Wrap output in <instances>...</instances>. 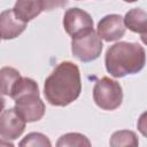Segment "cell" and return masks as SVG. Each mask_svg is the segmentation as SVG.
<instances>
[{"instance_id":"obj_1","label":"cell","mask_w":147,"mask_h":147,"mask_svg":"<svg viewBox=\"0 0 147 147\" xmlns=\"http://www.w3.org/2000/svg\"><path fill=\"white\" fill-rule=\"evenodd\" d=\"M82 82L78 67L64 61L59 63L44 84V95L46 100L57 107H64L74 102L80 94Z\"/></svg>"},{"instance_id":"obj_2","label":"cell","mask_w":147,"mask_h":147,"mask_svg":"<svg viewBox=\"0 0 147 147\" xmlns=\"http://www.w3.org/2000/svg\"><path fill=\"white\" fill-rule=\"evenodd\" d=\"M105 63L113 77L121 78L139 72L146 63V53L138 42L119 41L107 49Z\"/></svg>"},{"instance_id":"obj_3","label":"cell","mask_w":147,"mask_h":147,"mask_svg":"<svg viewBox=\"0 0 147 147\" xmlns=\"http://www.w3.org/2000/svg\"><path fill=\"white\" fill-rule=\"evenodd\" d=\"M10 98L15 101L16 113L28 123L37 122L45 114V105L39 96L37 83L28 77H22L15 85Z\"/></svg>"},{"instance_id":"obj_4","label":"cell","mask_w":147,"mask_h":147,"mask_svg":"<svg viewBox=\"0 0 147 147\" xmlns=\"http://www.w3.org/2000/svg\"><path fill=\"white\" fill-rule=\"evenodd\" d=\"M93 100L103 110H115L123 101V91L118 82L103 77L93 87Z\"/></svg>"},{"instance_id":"obj_5","label":"cell","mask_w":147,"mask_h":147,"mask_svg":"<svg viewBox=\"0 0 147 147\" xmlns=\"http://www.w3.org/2000/svg\"><path fill=\"white\" fill-rule=\"evenodd\" d=\"M102 46L101 38L94 30L71 40L72 55L82 62H91L98 59L101 54Z\"/></svg>"},{"instance_id":"obj_6","label":"cell","mask_w":147,"mask_h":147,"mask_svg":"<svg viewBox=\"0 0 147 147\" xmlns=\"http://www.w3.org/2000/svg\"><path fill=\"white\" fill-rule=\"evenodd\" d=\"M63 28L71 38H77L93 31V20L80 8H70L63 16Z\"/></svg>"},{"instance_id":"obj_7","label":"cell","mask_w":147,"mask_h":147,"mask_svg":"<svg viewBox=\"0 0 147 147\" xmlns=\"http://www.w3.org/2000/svg\"><path fill=\"white\" fill-rule=\"evenodd\" d=\"M67 2H54V1H42V0H36V1H28V0H20L16 1L13 8V11L15 16L24 22L28 23L29 21L37 17L41 11L52 9L53 7L63 6Z\"/></svg>"},{"instance_id":"obj_8","label":"cell","mask_w":147,"mask_h":147,"mask_svg":"<svg viewBox=\"0 0 147 147\" xmlns=\"http://www.w3.org/2000/svg\"><path fill=\"white\" fill-rule=\"evenodd\" d=\"M26 122L16 113L15 108L2 111L0 116V137L2 140H15L24 131Z\"/></svg>"},{"instance_id":"obj_9","label":"cell","mask_w":147,"mask_h":147,"mask_svg":"<svg viewBox=\"0 0 147 147\" xmlns=\"http://www.w3.org/2000/svg\"><path fill=\"white\" fill-rule=\"evenodd\" d=\"M125 33L124 18L117 14H110L101 18L98 23V34L106 41L121 39Z\"/></svg>"},{"instance_id":"obj_10","label":"cell","mask_w":147,"mask_h":147,"mask_svg":"<svg viewBox=\"0 0 147 147\" xmlns=\"http://www.w3.org/2000/svg\"><path fill=\"white\" fill-rule=\"evenodd\" d=\"M26 28V23L20 21L13 9L3 10L0 14V33L3 40L14 39L18 37Z\"/></svg>"},{"instance_id":"obj_11","label":"cell","mask_w":147,"mask_h":147,"mask_svg":"<svg viewBox=\"0 0 147 147\" xmlns=\"http://www.w3.org/2000/svg\"><path fill=\"white\" fill-rule=\"evenodd\" d=\"M124 24L125 28L141 36L147 31V13L140 8H132L125 14Z\"/></svg>"},{"instance_id":"obj_12","label":"cell","mask_w":147,"mask_h":147,"mask_svg":"<svg viewBox=\"0 0 147 147\" xmlns=\"http://www.w3.org/2000/svg\"><path fill=\"white\" fill-rule=\"evenodd\" d=\"M110 147H139V140L136 132L130 130H119L111 134Z\"/></svg>"},{"instance_id":"obj_13","label":"cell","mask_w":147,"mask_h":147,"mask_svg":"<svg viewBox=\"0 0 147 147\" xmlns=\"http://www.w3.org/2000/svg\"><path fill=\"white\" fill-rule=\"evenodd\" d=\"M0 76H1V92L3 95L10 96L15 85L22 77H21L20 72L11 67L1 68Z\"/></svg>"},{"instance_id":"obj_14","label":"cell","mask_w":147,"mask_h":147,"mask_svg":"<svg viewBox=\"0 0 147 147\" xmlns=\"http://www.w3.org/2000/svg\"><path fill=\"white\" fill-rule=\"evenodd\" d=\"M55 147H92L88 138L78 132H70L61 136Z\"/></svg>"},{"instance_id":"obj_15","label":"cell","mask_w":147,"mask_h":147,"mask_svg":"<svg viewBox=\"0 0 147 147\" xmlns=\"http://www.w3.org/2000/svg\"><path fill=\"white\" fill-rule=\"evenodd\" d=\"M18 147H52V144L45 134L40 132H31L20 141Z\"/></svg>"},{"instance_id":"obj_16","label":"cell","mask_w":147,"mask_h":147,"mask_svg":"<svg viewBox=\"0 0 147 147\" xmlns=\"http://www.w3.org/2000/svg\"><path fill=\"white\" fill-rule=\"evenodd\" d=\"M137 126H138L139 132L147 138V111H145L140 115L138 123H137Z\"/></svg>"},{"instance_id":"obj_17","label":"cell","mask_w":147,"mask_h":147,"mask_svg":"<svg viewBox=\"0 0 147 147\" xmlns=\"http://www.w3.org/2000/svg\"><path fill=\"white\" fill-rule=\"evenodd\" d=\"M0 147H14V145H13V144H10L9 141L1 140V141H0Z\"/></svg>"},{"instance_id":"obj_18","label":"cell","mask_w":147,"mask_h":147,"mask_svg":"<svg viewBox=\"0 0 147 147\" xmlns=\"http://www.w3.org/2000/svg\"><path fill=\"white\" fill-rule=\"evenodd\" d=\"M141 40H142V42H144L145 45H147V31H146L144 34H141Z\"/></svg>"}]
</instances>
